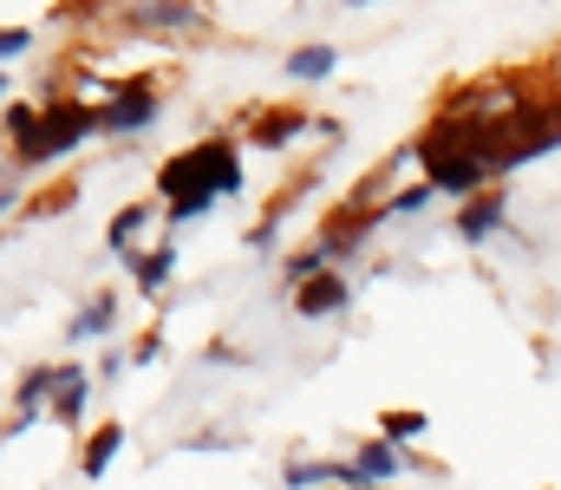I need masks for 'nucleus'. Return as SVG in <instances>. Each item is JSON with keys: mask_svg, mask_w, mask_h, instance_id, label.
<instances>
[{"mask_svg": "<svg viewBox=\"0 0 561 490\" xmlns=\"http://www.w3.org/2000/svg\"><path fill=\"white\" fill-rule=\"evenodd\" d=\"M157 190H163V223L183 229L196 216H209L222 196L242 190V158H236V138H203L176 158H163L157 170Z\"/></svg>", "mask_w": 561, "mask_h": 490, "instance_id": "f257e3e1", "label": "nucleus"}, {"mask_svg": "<svg viewBox=\"0 0 561 490\" xmlns=\"http://www.w3.org/2000/svg\"><path fill=\"white\" fill-rule=\"evenodd\" d=\"M490 145H496L490 132H477V125L437 112L431 132L412 145V158L424 163V183H431L437 196H483L490 176H496V170H490Z\"/></svg>", "mask_w": 561, "mask_h": 490, "instance_id": "f03ea898", "label": "nucleus"}, {"mask_svg": "<svg viewBox=\"0 0 561 490\" xmlns=\"http://www.w3.org/2000/svg\"><path fill=\"white\" fill-rule=\"evenodd\" d=\"M99 125V105H79V99H46V105H7V138H13V163L39 170V163L72 158Z\"/></svg>", "mask_w": 561, "mask_h": 490, "instance_id": "7ed1b4c3", "label": "nucleus"}, {"mask_svg": "<svg viewBox=\"0 0 561 490\" xmlns=\"http://www.w3.org/2000/svg\"><path fill=\"white\" fill-rule=\"evenodd\" d=\"M529 105H536V99H529V79H516V72H496V79L457 86V92L444 99L450 118H463V125H477V132H490V138H503Z\"/></svg>", "mask_w": 561, "mask_h": 490, "instance_id": "20e7f679", "label": "nucleus"}, {"mask_svg": "<svg viewBox=\"0 0 561 490\" xmlns=\"http://www.w3.org/2000/svg\"><path fill=\"white\" fill-rule=\"evenodd\" d=\"M118 20L131 33H150V39H196V33H209V7L203 0H125Z\"/></svg>", "mask_w": 561, "mask_h": 490, "instance_id": "39448f33", "label": "nucleus"}, {"mask_svg": "<svg viewBox=\"0 0 561 490\" xmlns=\"http://www.w3.org/2000/svg\"><path fill=\"white\" fill-rule=\"evenodd\" d=\"M157 112H163L157 86H150V79H131V86H118V92L99 105V125H105L112 138H131V132H144V125H157Z\"/></svg>", "mask_w": 561, "mask_h": 490, "instance_id": "423d86ee", "label": "nucleus"}, {"mask_svg": "<svg viewBox=\"0 0 561 490\" xmlns=\"http://www.w3.org/2000/svg\"><path fill=\"white\" fill-rule=\"evenodd\" d=\"M405 471H444V465H424V458H412V452L392 445V438H373V445L353 452V490L392 485V478H405Z\"/></svg>", "mask_w": 561, "mask_h": 490, "instance_id": "0eeeda50", "label": "nucleus"}, {"mask_svg": "<svg viewBox=\"0 0 561 490\" xmlns=\"http://www.w3.org/2000/svg\"><path fill=\"white\" fill-rule=\"evenodd\" d=\"M53 392H59V366H33V373L20 379V392H13V419H7V438H20L26 425L53 419Z\"/></svg>", "mask_w": 561, "mask_h": 490, "instance_id": "6e6552de", "label": "nucleus"}, {"mask_svg": "<svg viewBox=\"0 0 561 490\" xmlns=\"http://www.w3.org/2000/svg\"><path fill=\"white\" fill-rule=\"evenodd\" d=\"M346 308H353V282H346L340 269L313 275L307 288H294V315H300V321H333V315H346Z\"/></svg>", "mask_w": 561, "mask_h": 490, "instance_id": "1a4fd4ad", "label": "nucleus"}, {"mask_svg": "<svg viewBox=\"0 0 561 490\" xmlns=\"http://www.w3.org/2000/svg\"><path fill=\"white\" fill-rule=\"evenodd\" d=\"M150 216H157L150 203H125V209H118V216L105 223V249H112V255H118V262H125L131 275H138V262H144L138 242H144V229H150Z\"/></svg>", "mask_w": 561, "mask_h": 490, "instance_id": "9d476101", "label": "nucleus"}, {"mask_svg": "<svg viewBox=\"0 0 561 490\" xmlns=\"http://www.w3.org/2000/svg\"><path fill=\"white\" fill-rule=\"evenodd\" d=\"M503 223H510V209H503V190H483V196H470V203L457 209V236H463V242H490Z\"/></svg>", "mask_w": 561, "mask_h": 490, "instance_id": "9b49d317", "label": "nucleus"}, {"mask_svg": "<svg viewBox=\"0 0 561 490\" xmlns=\"http://www.w3.org/2000/svg\"><path fill=\"white\" fill-rule=\"evenodd\" d=\"M85 406H92V373H85L79 360H66V366H59V392H53V419L79 432V419H85Z\"/></svg>", "mask_w": 561, "mask_h": 490, "instance_id": "f8f14e48", "label": "nucleus"}, {"mask_svg": "<svg viewBox=\"0 0 561 490\" xmlns=\"http://www.w3.org/2000/svg\"><path fill=\"white\" fill-rule=\"evenodd\" d=\"M280 485L287 490H320V485L353 490V458H300V465L280 471Z\"/></svg>", "mask_w": 561, "mask_h": 490, "instance_id": "ddd939ff", "label": "nucleus"}, {"mask_svg": "<svg viewBox=\"0 0 561 490\" xmlns=\"http://www.w3.org/2000/svg\"><path fill=\"white\" fill-rule=\"evenodd\" d=\"M112 327H118V295H92V301L66 321V340H72V346H85V340H105Z\"/></svg>", "mask_w": 561, "mask_h": 490, "instance_id": "4468645a", "label": "nucleus"}, {"mask_svg": "<svg viewBox=\"0 0 561 490\" xmlns=\"http://www.w3.org/2000/svg\"><path fill=\"white\" fill-rule=\"evenodd\" d=\"M333 66H340V46H294L280 72L294 86H320V79H333Z\"/></svg>", "mask_w": 561, "mask_h": 490, "instance_id": "2eb2a0df", "label": "nucleus"}, {"mask_svg": "<svg viewBox=\"0 0 561 490\" xmlns=\"http://www.w3.org/2000/svg\"><path fill=\"white\" fill-rule=\"evenodd\" d=\"M118 445H125V425H118V419H105V425L85 438L79 471H85V478H105V471H112V458H118Z\"/></svg>", "mask_w": 561, "mask_h": 490, "instance_id": "dca6fc26", "label": "nucleus"}, {"mask_svg": "<svg viewBox=\"0 0 561 490\" xmlns=\"http://www.w3.org/2000/svg\"><path fill=\"white\" fill-rule=\"evenodd\" d=\"M300 125H307V118H300V112H287V105H280V112H262V118L249 125V145H255V151H275V145H287Z\"/></svg>", "mask_w": 561, "mask_h": 490, "instance_id": "f3484780", "label": "nucleus"}, {"mask_svg": "<svg viewBox=\"0 0 561 490\" xmlns=\"http://www.w3.org/2000/svg\"><path fill=\"white\" fill-rule=\"evenodd\" d=\"M170 275H176V249H170V242L144 249V262H138V295H157V288H163Z\"/></svg>", "mask_w": 561, "mask_h": 490, "instance_id": "a211bd4d", "label": "nucleus"}, {"mask_svg": "<svg viewBox=\"0 0 561 490\" xmlns=\"http://www.w3.org/2000/svg\"><path fill=\"white\" fill-rule=\"evenodd\" d=\"M424 432H431V419H424V412H412V406H405V412H386V419H379V438H392V445H405V452L419 445Z\"/></svg>", "mask_w": 561, "mask_h": 490, "instance_id": "6ab92c4d", "label": "nucleus"}, {"mask_svg": "<svg viewBox=\"0 0 561 490\" xmlns=\"http://www.w3.org/2000/svg\"><path fill=\"white\" fill-rule=\"evenodd\" d=\"M327 269H333V255H327V249L313 242V249L287 255V269H280V275H287V288H307V282H313V275H327Z\"/></svg>", "mask_w": 561, "mask_h": 490, "instance_id": "aec40b11", "label": "nucleus"}, {"mask_svg": "<svg viewBox=\"0 0 561 490\" xmlns=\"http://www.w3.org/2000/svg\"><path fill=\"white\" fill-rule=\"evenodd\" d=\"M424 203H437V190H431V183H412V190H392L379 209H386V223H392V216H424Z\"/></svg>", "mask_w": 561, "mask_h": 490, "instance_id": "412c9836", "label": "nucleus"}, {"mask_svg": "<svg viewBox=\"0 0 561 490\" xmlns=\"http://www.w3.org/2000/svg\"><path fill=\"white\" fill-rule=\"evenodd\" d=\"M26 53H33V33H26V26H7V33H0V59L13 66V59H26Z\"/></svg>", "mask_w": 561, "mask_h": 490, "instance_id": "4be33fe9", "label": "nucleus"}, {"mask_svg": "<svg viewBox=\"0 0 561 490\" xmlns=\"http://www.w3.org/2000/svg\"><path fill=\"white\" fill-rule=\"evenodd\" d=\"M222 445H242V432H196L190 452H222Z\"/></svg>", "mask_w": 561, "mask_h": 490, "instance_id": "5701e85b", "label": "nucleus"}, {"mask_svg": "<svg viewBox=\"0 0 561 490\" xmlns=\"http://www.w3.org/2000/svg\"><path fill=\"white\" fill-rule=\"evenodd\" d=\"M157 346H163V340H157V333H144L138 346H131V360H138V366H144V360H157Z\"/></svg>", "mask_w": 561, "mask_h": 490, "instance_id": "b1692460", "label": "nucleus"}, {"mask_svg": "<svg viewBox=\"0 0 561 490\" xmlns=\"http://www.w3.org/2000/svg\"><path fill=\"white\" fill-rule=\"evenodd\" d=\"M340 7H373V0H340Z\"/></svg>", "mask_w": 561, "mask_h": 490, "instance_id": "393cba45", "label": "nucleus"}, {"mask_svg": "<svg viewBox=\"0 0 561 490\" xmlns=\"http://www.w3.org/2000/svg\"><path fill=\"white\" fill-rule=\"evenodd\" d=\"M373 490H392V485H373Z\"/></svg>", "mask_w": 561, "mask_h": 490, "instance_id": "a878e982", "label": "nucleus"}]
</instances>
